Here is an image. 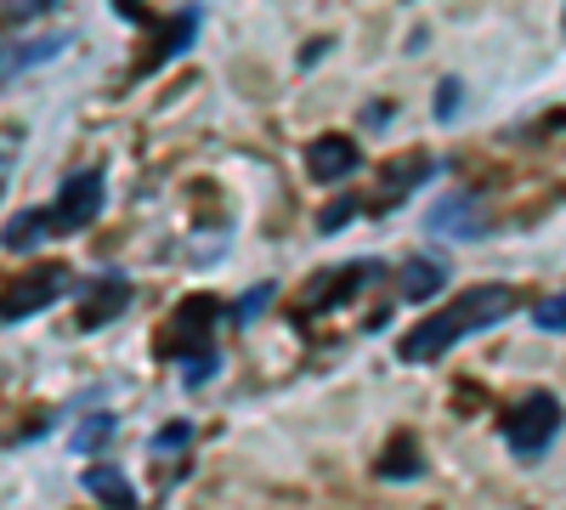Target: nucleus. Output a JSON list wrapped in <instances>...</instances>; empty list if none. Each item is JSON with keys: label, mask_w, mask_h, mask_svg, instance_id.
I'll list each match as a JSON object with an SVG mask.
<instances>
[{"label": "nucleus", "mask_w": 566, "mask_h": 510, "mask_svg": "<svg viewBox=\"0 0 566 510\" xmlns=\"http://www.w3.org/2000/svg\"><path fill=\"white\" fill-rule=\"evenodd\" d=\"M424 227L442 233V239H482L488 233V221H482V210H476V199H470V194H442Z\"/></svg>", "instance_id": "nucleus-6"}, {"label": "nucleus", "mask_w": 566, "mask_h": 510, "mask_svg": "<svg viewBox=\"0 0 566 510\" xmlns=\"http://www.w3.org/2000/svg\"><path fill=\"white\" fill-rule=\"evenodd\" d=\"M40 239H57V221H52V210H18L7 227H0V244L7 250H34Z\"/></svg>", "instance_id": "nucleus-9"}, {"label": "nucleus", "mask_w": 566, "mask_h": 510, "mask_svg": "<svg viewBox=\"0 0 566 510\" xmlns=\"http://www.w3.org/2000/svg\"><path fill=\"white\" fill-rule=\"evenodd\" d=\"M459 114V80H442V91H437V119H453Z\"/></svg>", "instance_id": "nucleus-18"}, {"label": "nucleus", "mask_w": 566, "mask_h": 510, "mask_svg": "<svg viewBox=\"0 0 566 510\" xmlns=\"http://www.w3.org/2000/svg\"><path fill=\"white\" fill-rule=\"evenodd\" d=\"M560 23H566V18H560Z\"/></svg>", "instance_id": "nucleus-22"}, {"label": "nucleus", "mask_w": 566, "mask_h": 510, "mask_svg": "<svg viewBox=\"0 0 566 510\" xmlns=\"http://www.w3.org/2000/svg\"><path fill=\"white\" fill-rule=\"evenodd\" d=\"M352 210H357V199H335V205L323 210V233H335V227H340V221H346Z\"/></svg>", "instance_id": "nucleus-19"}, {"label": "nucleus", "mask_w": 566, "mask_h": 510, "mask_svg": "<svg viewBox=\"0 0 566 510\" xmlns=\"http://www.w3.org/2000/svg\"><path fill=\"white\" fill-rule=\"evenodd\" d=\"M306 170H312L317 181L352 176V170H357V143H352V136H317L312 154H306Z\"/></svg>", "instance_id": "nucleus-8"}, {"label": "nucleus", "mask_w": 566, "mask_h": 510, "mask_svg": "<svg viewBox=\"0 0 566 510\" xmlns=\"http://www.w3.org/2000/svg\"><path fill=\"white\" fill-rule=\"evenodd\" d=\"M69 284H74L69 267H34V272L12 278V284L0 290V318L18 323V318H29V312H40V306L63 301V295H69Z\"/></svg>", "instance_id": "nucleus-3"}, {"label": "nucleus", "mask_w": 566, "mask_h": 510, "mask_svg": "<svg viewBox=\"0 0 566 510\" xmlns=\"http://www.w3.org/2000/svg\"><path fill=\"white\" fill-rule=\"evenodd\" d=\"M69 40H74V34H69V29H57V34H45V40H23V45H12V58H0V80H12V74H23V69L52 63Z\"/></svg>", "instance_id": "nucleus-10"}, {"label": "nucleus", "mask_w": 566, "mask_h": 510, "mask_svg": "<svg viewBox=\"0 0 566 510\" xmlns=\"http://www.w3.org/2000/svg\"><path fill=\"white\" fill-rule=\"evenodd\" d=\"M374 471H380L386 482L419 477V471H424V466H419V443H413V437H397V443L386 448V459H380V466H374Z\"/></svg>", "instance_id": "nucleus-15"}, {"label": "nucleus", "mask_w": 566, "mask_h": 510, "mask_svg": "<svg viewBox=\"0 0 566 510\" xmlns=\"http://www.w3.org/2000/svg\"><path fill=\"white\" fill-rule=\"evenodd\" d=\"M85 493H91V499H103V504H136V488L125 482L119 466H108V459L85 471Z\"/></svg>", "instance_id": "nucleus-12"}, {"label": "nucleus", "mask_w": 566, "mask_h": 510, "mask_svg": "<svg viewBox=\"0 0 566 510\" xmlns=\"http://www.w3.org/2000/svg\"><path fill=\"white\" fill-rule=\"evenodd\" d=\"M130 301V284L119 272H103V278H91V290H85V306H80V330H103V323H114Z\"/></svg>", "instance_id": "nucleus-7"}, {"label": "nucleus", "mask_w": 566, "mask_h": 510, "mask_svg": "<svg viewBox=\"0 0 566 510\" xmlns=\"http://www.w3.org/2000/svg\"><path fill=\"white\" fill-rule=\"evenodd\" d=\"M538 330L566 335V290H560V295H549V301H538Z\"/></svg>", "instance_id": "nucleus-17"}, {"label": "nucleus", "mask_w": 566, "mask_h": 510, "mask_svg": "<svg viewBox=\"0 0 566 510\" xmlns=\"http://www.w3.org/2000/svg\"><path fill=\"white\" fill-rule=\"evenodd\" d=\"M108 437H114V414H91V420L74 431V448H80V454H91V448H103Z\"/></svg>", "instance_id": "nucleus-16"}, {"label": "nucleus", "mask_w": 566, "mask_h": 510, "mask_svg": "<svg viewBox=\"0 0 566 510\" xmlns=\"http://www.w3.org/2000/svg\"><path fill=\"white\" fill-rule=\"evenodd\" d=\"M103 176L97 170H80V176H69L63 181V194H57V205H52V221H57V233H80V227H91L103 216Z\"/></svg>", "instance_id": "nucleus-5"}, {"label": "nucleus", "mask_w": 566, "mask_h": 510, "mask_svg": "<svg viewBox=\"0 0 566 510\" xmlns=\"http://www.w3.org/2000/svg\"><path fill=\"white\" fill-rule=\"evenodd\" d=\"M386 267L380 261H352L346 272H335L340 284H328V290H312V306H335V301H346V295H357V290H368L374 278H380Z\"/></svg>", "instance_id": "nucleus-11"}, {"label": "nucleus", "mask_w": 566, "mask_h": 510, "mask_svg": "<svg viewBox=\"0 0 566 510\" xmlns=\"http://www.w3.org/2000/svg\"><path fill=\"white\" fill-rule=\"evenodd\" d=\"M45 7H57V0H7L12 18H34V12H45Z\"/></svg>", "instance_id": "nucleus-20"}, {"label": "nucleus", "mask_w": 566, "mask_h": 510, "mask_svg": "<svg viewBox=\"0 0 566 510\" xmlns=\"http://www.w3.org/2000/svg\"><path fill=\"white\" fill-rule=\"evenodd\" d=\"M210 318H221V301L216 295H193L170 312V335L159 341L165 352H181V357H199L210 352Z\"/></svg>", "instance_id": "nucleus-4"}, {"label": "nucleus", "mask_w": 566, "mask_h": 510, "mask_svg": "<svg viewBox=\"0 0 566 510\" xmlns=\"http://www.w3.org/2000/svg\"><path fill=\"white\" fill-rule=\"evenodd\" d=\"M510 312H515V290H510V284H476V290L453 295V306H442V312H431L424 323H413V330L397 341V357H402V363H431V357H442L448 346L493 330V323L510 318Z\"/></svg>", "instance_id": "nucleus-1"}, {"label": "nucleus", "mask_w": 566, "mask_h": 510, "mask_svg": "<svg viewBox=\"0 0 566 510\" xmlns=\"http://www.w3.org/2000/svg\"><path fill=\"white\" fill-rule=\"evenodd\" d=\"M442 284H448L442 261H408V267H402V295H408V301H431Z\"/></svg>", "instance_id": "nucleus-13"}, {"label": "nucleus", "mask_w": 566, "mask_h": 510, "mask_svg": "<svg viewBox=\"0 0 566 510\" xmlns=\"http://www.w3.org/2000/svg\"><path fill=\"white\" fill-rule=\"evenodd\" d=\"M187 437H193V426H165L159 431V448H187Z\"/></svg>", "instance_id": "nucleus-21"}, {"label": "nucleus", "mask_w": 566, "mask_h": 510, "mask_svg": "<svg viewBox=\"0 0 566 510\" xmlns=\"http://www.w3.org/2000/svg\"><path fill=\"white\" fill-rule=\"evenodd\" d=\"M555 437H560V397L549 392H533L504 414V443L515 459H538Z\"/></svg>", "instance_id": "nucleus-2"}, {"label": "nucleus", "mask_w": 566, "mask_h": 510, "mask_svg": "<svg viewBox=\"0 0 566 510\" xmlns=\"http://www.w3.org/2000/svg\"><path fill=\"white\" fill-rule=\"evenodd\" d=\"M193 29H199V12H181L176 23H170V34L154 45V52H148V63H142V74H148V69H159L165 58H176V52H187V45H193Z\"/></svg>", "instance_id": "nucleus-14"}]
</instances>
